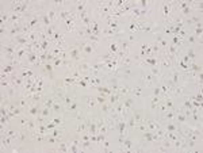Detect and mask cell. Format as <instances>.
I'll list each match as a JSON object with an SVG mask.
<instances>
[{"label": "cell", "mask_w": 203, "mask_h": 153, "mask_svg": "<svg viewBox=\"0 0 203 153\" xmlns=\"http://www.w3.org/2000/svg\"><path fill=\"white\" fill-rule=\"evenodd\" d=\"M108 50H110V53H112V54H115V56H117V53L119 52V45H118L117 42L111 41L108 44Z\"/></svg>", "instance_id": "obj_20"}, {"label": "cell", "mask_w": 203, "mask_h": 153, "mask_svg": "<svg viewBox=\"0 0 203 153\" xmlns=\"http://www.w3.org/2000/svg\"><path fill=\"white\" fill-rule=\"evenodd\" d=\"M187 57H188V58H190L191 60V61H194V60H195L196 58V56H195V52H194L192 50V49H188V50H187Z\"/></svg>", "instance_id": "obj_29"}, {"label": "cell", "mask_w": 203, "mask_h": 153, "mask_svg": "<svg viewBox=\"0 0 203 153\" xmlns=\"http://www.w3.org/2000/svg\"><path fill=\"white\" fill-rule=\"evenodd\" d=\"M175 117H176V111L175 108L173 110H168V111L164 112V121H167V122H175Z\"/></svg>", "instance_id": "obj_8"}, {"label": "cell", "mask_w": 203, "mask_h": 153, "mask_svg": "<svg viewBox=\"0 0 203 153\" xmlns=\"http://www.w3.org/2000/svg\"><path fill=\"white\" fill-rule=\"evenodd\" d=\"M131 117L134 118L135 121H137V123H140V122H145V118H142V117H141L140 114H138L137 111H134V112H133V115H131Z\"/></svg>", "instance_id": "obj_28"}, {"label": "cell", "mask_w": 203, "mask_h": 153, "mask_svg": "<svg viewBox=\"0 0 203 153\" xmlns=\"http://www.w3.org/2000/svg\"><path fill=\"white\" fill-rule=\"evenodd\" d=\"M68 54H69V58H71L72 62H79L81 58V50L79 48V45H72L71 48L68 49Z\"/></svg>", "instance_id": "obj_1"}, {"label": "cell", "mask_w": 203, "mask_h": 153, "mask_svg": "<svg viewBox=\"0 0 203 153\" xmlns=\"http://www.w3.org/2000/svg\"><path fill=\"white\" fill-rule=\"evenodd\" d=\"M27 112L31 115V117H38V115L41 114V110H39V107L37 105H31L30 107H28Z\"/></svg>", "instance_id": "obj_12"}, {"label": "cell", "mask_w": 203, "mask_h": 153, "mask_svg": "<svg viewBox=\"0 0 203 153\" xmlns=\"http://www.w3.org/2000/svg\"><path fill=\"white\" fill-rule=\"evenodd\" d=\"M62 102L64 103H65V106H66V107H68V106L69 105H71V103H73V98H72L71 96V95H64V99H62Z\"/></svg>", "instance_id": "obj_26"}, {"label": "cell", "mask_w": 203, "mask_h": 153, "mask_svg": "<svg viewBox=\"0 0 203 153\" xmlns=\"http://www.w3.org/2000/svg\"><path fill=\"white\" fill-rule=\"evenodd\" d=\"M41 115H42V117H45V118H48L49 115H50V108H49V107H43L42 110H41Z\"/></svg>", "instance_id": "obj_32"}, {"label": "cell", "mask_w": 203, "mask_h": 153, "mask_svg": "<svg viewBox=\"0 0 203 153\" xmlns=\"http://www.w3.org/2000/svg\"><path fill=\"white\" fill-rule=\"evenodd\" d=\"M185 121H187V117L184 115V112H181V111H176L175 122H178V123H185Z\"/></svg>", "instance_id": "obj_18"}, {"label": "cell", "mask_w": 203, "mask_h": 153, "mask_svg": "<svg viewBox=\"0 0 203 153\" xmlns=\"http://www.w3.org/2000/svg\"><path fill=\"white\" fill-rule=\"evenodd\" d=\"M53 122L56 123L57 126L62 125V118H61V117H56V118H53Z\"/></svg>", "instance_id": "obj_37"}, {"label": "cell", "mask_w": 203, "mask_h": 153, "mask_svg": "<svg viewBox=\"0 0 203 153\" xmlns=\"http://www.w3.org/2000/svg\"><path fill=\"white\" fill-rule=\"evenodd\" d=\"M58 152H69V141H60L57 146Z\"/></svg>", "instance_id": "obj_14"}, {"label": "cell", "mask_w": 203, "mask_h": 153, "mask_svg": "<svg viewBox=\"0 0 203 153\" xmlns=\"http://www.w3.org/2000/svg\"><path fill=\"white\" fill-rule=\"evenodd\" d=\"M94 52H95V45L94 44H91V42H88V41L84 42L83 52H81L83 56H91V54H94Z\"/></svg>", "instance_id": "obj_4"}, {"label": "cell", "mask_w": 203, "mask_h": 153, "mask_svg": "<svg viewBox=\"0 0 203 153\" xmlns=\"http://www.w3.org/2000/svg\"><path fill=\"white\" fill-rule=\"evenodd\" d=\"M85 41L91 42V44H94L95 46H96V45L100 44V37L99 35H95V34H91V35H88L85 38Z\"/></svg>", "instance_id": "obj_17"}, {"label": "cell", "mask_w": 203, "mask_h": 153, "mask_svg": "<svg viewBox=\"0 0 203 153\" xmlns=\"http://www.w3.org/2000/svg\"><path fill=\"white\" fill-rule=\"evenodd\" d=\"M54 31H56V27H54V26H49V27H46V28H45L46 35H48V37H50V38L53 37Z\"/></svg>", "instance_id": "obj_27"}, {"label": "cell", "mask_w": 203, "mask_h": 153, "mask_svg": "<svg viewBox=\"0 0 203 153\" xmlns=\"http://www.w3.org/2000/svg\"><path fill=\"white\" fill-rule=\"evenodd\" d=\"M178 128H179V125H176L175 122H167L164 125V130L165 131H175L178 130Z\"/></svg>", "instance_id": "obj_16"}, {"label": "cell", "mask_w": 203, "mask_h": 153, "mask_svg": "<svg viewBox=\"0 0 203 153\" xmlns=\"http://www.w3.org/2000/svg\"><path fill=\"white\" fill-rule=\"evenodd\" d=\"M185 39H187V42H188V44H191V45H194V44H195V42H196V38H195V35H188Z\"/></svg>", "instance_id": "obj_36"}, {"label": "cell", "mask_w": 203, "mask_h": 153, "mask_svg": "<svg viewBox=\"0 0 203 153\" xmlns=\"http://www.w3.org/2000/svg\"><path fill=\"white\" fill-rule=\"evenodd\" d=\"M111 108H112V106L110 105L108 102H106V103H103V105H100V111L103 112L104 115H108L110 112H111Z\"/></svg>", "instance_id": "obj_19"}, {"label": "cell", "mask_w": 203, "mask_h": 153, "mask_svg": "<svg viewBox=\"0 0 203 153\" xmlns=\"http://www.w3.org/2000/svg\"><path fill=\"white\" fill-rule=\"evenodd\" d=\"M153 96H161L160 87H153Z\"/></svg>", "instance_id": "obj_35"}, {"label": "cell", "mask_w": 203, "mask_h": 153, "mask_svg": "<svg viewBox=\"0 0 203 153\" xmlns=\"http://www.w3.org/2000/svg\"><path fill=\"white\" fill-rule=\"evenodd\" d=\"M75 65H76L77 71H79L81 75H83V73L88 75L89 73V69H91V64H89V62H87V61H79L77 64H75Z\"/></svg>", "instance_id": "obj_3"}, {"label": "cell", "mask_w": 203, "mask_h": 153, "mask_svg": "<svg viewBox=\"0 0 203 153\" xmlns=\"http://www.w3.org/2000/svg\"><path fill=\"white\" fill-rule=\"evenodd\" d=\"M180 80H181V72L179 69H173L172 76H171V81L175 85H178V84H180Z\"/></svg>", "instance_id": "obj_6"}, {"label": "cell", "mask_w": 203, "mask_h": 153, "mask_svg": "<svg viewBox=\"0 0 203 153\" xmlns=\"http://www.w3.org/2000/svg\"><path fill=\"white\" fill-rule=\"evenodd\" d=\"M87 5H88V2H76V3H73L75 11H76V12H79V14L87 10Z\"/></svg>", "instance_id": "obj_9"}, {"label": "cell", "mask_w": 203, "mask_h": 153, "mask_svg": "<svg viewBox=\"0 0 203 153\" xmlns=\"http://www.w3.org/2000/svg\"><path fill=\"white\" fill-rule=\"evenodd\" d=\"M96 100H95V98H92V96H87V108H95L96 107Z\"/></svg>", "instance_id": "obj_21"}, {"label": "cell", "mask_w": 203, "mask_h": 153, "mask_svg": "<svg viewBox=\"0 0 203 153\" xmlns=\"http://www.w3.org/2000/svg\"><path fill=\"white\" fill-rule=\"evenodd\" d=\"M54 102H56L54 96H45V98H43V106H45V107L52 108V107H53V105H54Z\"/></svg>", "instance_id": "obj_15"}, {"label": "cell", "mask_w": 203, "mask_h": 153, "mask_svg": "<svg viewBox=\"0 0 203 153\" xmlns=\"http://www.w3.org/2000/svg\"><path fill=\"white\" fill-rule=\"evenodd\" d=\"M145 123H146V126H148V130H152V131H156L160 128H162L160 123L153 121V119H145Z\"/></svg>", "instance_id": "obj_5"}, {"label": "cell", "mask_w": 203, "mask_h": 153, "mask_svg": "<svg viewBox=\"0 0 203 153\" xmlns=\"http://www.w3.org/2000/svg\"><path fill=\"white\" fill-rule=\"evenodd\" d=\"M41 23H42V26L45 28L49 27V26H52V22H50V19H49L46 11H42V14H41Z\"/></svg>", "instance_id": "obj_10"}, {"label": "cell", "mask_w": 203, "mask_h": 153, "mask_svg": "<svg viewBox=\"0 0 203 153\" xmlns=\"http://www.w3.org/2000/svg\"><path fill=\"white\" fill-rule=\"evenodd\" d=\"M142 80H144V81L146 83V84H148V85H149V87H150V85H153V83H155L156 77L153 76L152 73H145L144 76H142Z\"/></svg>", "instance_id": "obj_13"}, {"label": "cell", "mask_w": 203, "mask_h": 153, "mask_svg": "<svg viewBox=\"0 0 203 153\" xmlns=\"http://www.w3.org/2000/svg\"><path fill=\"white\" fill-rule=\"evenodd\" d=\"M62 62H64V58H61V57H57V58L53 61V65H54V66H61V65H62Z\"/></svg>", "instance_id": "obj_34"}, {"label": "cell", "mask_w": 203, "mask_h": 153, "mask_svg": "<svg viewBox=\"0 0 203 153\" xmlns=\"http://www.w3.org/2000/svg\"><path fill=\"white\" fill-rule=\"evenodd\" d=\"M126 122H127V128H129V130H131V129H135V126H137V121H135L133 117L129 118Z\"/></svg>", "instance_id": "obj_24"}, {"label": "cell", "mask_w": 203, "mask_h": 153, "mask_svg": "<svg viewBox=\"0 0 203 153\" xmlns=\"http://www.w3.org/2000/svg\"><path fill=\"white\" fill-rule=\"evenodd\" d=\"M173 94L175 95H183L184 94V84H178L173 87Z\"/></svg>", "instance_id": "obj_22"}, {"label": "cell", "mask_w": 203, "mask_h": 153, "mask_svg": "<svg viewBox=\"0 0 203 153\" xmlns=\"http://www.w3.org/2000/svg\"><path fill=\"white\" fill-rule=\"evenodd\" d=\"M77 107H79L77 102H73V103H71V105L68 106V110H69L71 112H76V111H77Z\"/></svg>", "instance_id": "obj_30"}, {"label": "cell", "mask_w": 203, "mask_h": 153, "mask_svg": "<svg viewBox=\"0 0 203 153\" xmlns=\"http://www.w3.org/2000/svg\"><path fill=\"white\" fill-rule=\"evenodd\" d=\"M158 65L164 69H172L173 64L171 62V60L168 58V56L165 53H161L160 54V60H158Z\"/></svg>", "instance_id": "obj_2"}, {"label": "cell", "mask_w": 203, "mask_h": 153, "mask_svg": "<svg viewBox=\"0 0 203 153\" xmlns=\"http://www.w3.org/2000/svg\"><path fill=\"white\" fill-rule=\"evenodd\" d=\"M52 108H53V111L57 112V114H60V112L62 111V107H61V105H60V103H57V102H54V105H53V107H52Z\"/></svg>", "instance_id": "obj_31"}, {"label": "cell", "mask_w": 203, "mask_h": 153, "mask_svg": "<svg viewBox=\"0 0 203 153\" xmlns=\"http://www.w3.org/2000/svg\"><path fill=\"white\" fill-rule=\"evenodd\" d=\"M46 128H48V130H53V129L57 128V125L54 122H50V123H46Z\"/></svg>", "instance_id": "obj_38"}, {"label": "cell", "mask_w": 203, "mask_h": 153, "mask_svg": "<svg viewBox=\"0 0 203 153\" xmlns=\"http://www.w3.org/2000/svg\"><path fill=\"white\" fill-rule=\"evenodd\" d=\"M46 12H48V16H49V19H50L52 23L58 21V12H57V8H49V10H46Z\"/></svg>", "instance_id": "obj_7"}, {"label": "cell", "mask_w": 203, "mask_h": 153, "mask_svg": "<svg viewBox=\"0 0 203 153\" xmlns=\"http://www.w3.org/2000/svg\"><path fill=\"white\" fill-rule=\"evenodd\" d=\"M181 107L185 108V110L192 108V102H191V99L188 96H185V99H183V106H181Z\"/></svg>", "instance_id": "obj_23"}, {"label": "cell", "mask_w": 203, "mask_h": 153, "mask_svg": "<svg viewBox=\"0 0 203 153\" xmlns=\"http://www.w3.org/2000/svg\"><path fill=\"white\" fill-rule=\"evenodd\" d=\"M127 39H129V42H134L135 41V37L133 35V34H127Z\"/></svg>", "instance_id": "obj_39"}, {"label": "cell", "mask_w": 203, "mask_h": 153, "mask_svg": "<svg viewBox=\"0 0 203 153\" xmlns=\"http://www.w3.org/2000/svg\"><path fill=\"white\" fill-rule=\"evenodd\" d=\"M150 73H152L155 77L161 76V72H160V68H158V66H150Z\"/></svg>", "instance_id": "obj_25"}, {"label": "cell", "mask_w": 203, "mask_h": 153, "mask_svg": "<svg viewBox=\"0 0 203 153\" xmlns=\"http://www.w3.org/2000/svg\"><path fill=\"white\" fill-rule=\"evenodd\" d=\"M123 107L125 110H131L133 108V106H134V96H129V98H126V99H123Z\"/></svg>", "instance_id": "obj_11"}, {"label": "cell", "mask_w": 203, "mask_h": 153, "mask_svg": "<svg viewBox=\"0 0 203 153\" xmlns=\"http://www.w3.org/2000/svg\"><path fill=\"white\" fill-rule=\"evenodd\" d=\"M75 119H76L77 122H80V121H84L85 118H84V114H83V112H76V114H75Z\"/></svg>", "instance_id": "obj_33"}]
</instances>
